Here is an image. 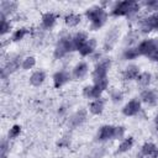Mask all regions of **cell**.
<instances>
[{
  "label": "cell",
  "mask_w": 158,
  "mask_h": 158,
  "mask_svg": "<svg viewBox=\"0 0 158 158\" xmlns=\"http://www.w3.org/2000/svg\"><path fill=\"white\" fill-rule=\"evenodd\" d=\"M86 17L90 20L91 28L96 30L104 25L106 20V12L100 7H91L86 11Z\"/></svg>",
  "instance_id": "6da1fadb"
},
{
  "label": "cell",
  "mask_w": 158,
  "mask_h": 158,
  "mask_svg": "<svg viewBox=\"0 0 158 158\" xmlns=\"http://www.w3.org/2000/svg\"><path fill=\"white\" fill-rule=\"evenodd\" d=\"M73 49H75L74 43H73V37H65L58 42L56 51H54V56L56 58H62Z\"/></svg>",
  "instance_id": "7a4b0ae2"
},
{
  "label": "cell",
  "mask_w": 158,
  "mask_h": 158,
  "mask_svg": "<svg viewBox=\"0 0 158 158\" xmlns=\"http://www.w3.org/2000/svg\"><path fill=\"white\" fill-rule=\"evenodd\" d=\"M138 9V5L136 4V2H133V1H121V2H118L115 7H114V15H118V16H121V15H130V14H132V12H135L136 10Z\"/></svg>",
  "instance_id": "3957f363"
},
{
  "label": "cell",
  "mask_w": 158,
  "mask_h": 158,
  "mask_svg": "<svg viewBox=\"0 0 158 158\" xmlns=\"http://www.w3.org/2000/svg\"><path fill=\"white\" fill-rule=\"evenodd\" d=\"M138 51H139V54H144V56H152L157 48H158V41L156 38H152V40H146L143 41L138 47Z\"/></svg>",
  "instance_id": "277c9868"
},
{
  "label": "cell",
  "mask_w": 158,
  "mask_h": 158,
  "mask_svg": "<svg viewBox=\"0 0 158 158\" xmlns=\"http://www.w3.org/2000/svg\"><path fill=\"white\" fill-rule=\"evenodd\" d=\"M141 158H157L158 157V148L153 143H146L142 147V151L139 153Z\"/></svg>",
  "instance_id": "5b68a950"
},
{
  "label": "cell",
  "mask_w": 158,
  "mask_h": 158,
  "mask_svg": "<svg viewBox=\"0 0 158 158\" xmlns=\"http://www.w3.org/2000/svg\"><path fill=\"white\" fill-rule=\"evenodd\" d=\"M139 110H141V104H139V101L136 100V99H133V100L128 101V102L125 105V107H123V114H125L126 116H133V115H137V114L139 112Z\"/></svg>",
  "instance_id": "8992f818"
},
{
  "label": "cell",
  "mask_w": 158,
  "mask_h": 158,
  "mask_svg": "<svg viewBox=\"0 0 158 158\" xmlns=\"http://www.w3.org/2000/svg\"><path fill=\"white\" fill-rule=\"evenodd\" d=\"M114 130H115L114 126H109V125L102 126L99 131V135H98L99 139L100 141H106V139L114 138Z\"/></svg>",
  "instance_id": "52a82bcc"
},
{
  "label": "cell",
  "mask_w": 158,
  "mask_h": 158,
  "mask_svg": "<svg viewBox=\"0 0 158 158\" xmlns=\"http://www.w3.org/2000/svg\"><path fill=\"white\" fill-rule=\"evenodd\" d=\"M69 80V74L64 70H60V72H57L53 77V81H54V86L56 88H59L62 85H64L67 81Z\"/></svg>",
  "instance_id": "ba28073f"
},
{
  "label": "cell",
  "mask_w": 158,
  "mask_h": 158,
  "mask_svg": "<svg viewBox=\"0 0 158 158\" xmlns=\"http://www.w3.org/2000/svg\"><path fill=\"white\" fill-rule=\"evenodd\" d=\"M101 93H102V90L99 86H96L95 84L90 85V86H86L84 89V95L86 98H89V99H99Z\"/></svg>",
  "instance_id": "9c48e42d"
},
{
  "label": "cell",
  "mask_w": 158,
  "mask_h": 158,
  "mask_svg": "<svg viewBox=\"0 0 158 158\" xmlns=\"http://www.w3.org/2000/svg\"><path fill=\"white\" fill-rule=\"evenodd\" d=\"M95 46H96L95 40H94V38H90V40H88V41L79 48V52H80L81 56H88V54H90V53L94 52Z\"/></svg>",
  "instance_id": "30bf717a"
},
{
  "label": "cell",
  "mask_w": 158,
  "mask_h": 158,
  "mask_svg": "<svg viewBox=\"0 0 158 158\" xmlns=\"http://www.w3.org/2000/svg\"><path fill=\"white\" fill-rule=\"evenodd\" d=\"M141 99L143 102H146L147 105H154L157 102V94L153 90H144L141 94Z\"/></svg>",
  "instance_id": "8fae6325"
},
{
  "label": "cell",
  "mask_w": 158,
  "mask_h": 158,
  "mask_svg": "<svg viewBox=\"0 0 158 158\" xmlns=\"http://www.w3.org/2000/svg\"><path fill=\"white\" fill-rule=\"evenodd\" d=\"M86 73H88V64L86 63H79V64H77L75 68H74V70H73V75L77 79L84 78L86 75Z\"/></svg>",
  "instance_id": "7c38bea8"
},
{
  "label": "cell",
  "mask_w": 158,
  "mask_h": 158,
  "mask_svg": "<svg viewBox=\"0 0 158 158\" xmlns=\"http://www.w3.org/2000/svg\"><path fill=\"white\" fill-rule=\"evenodd\" d=\"M104 104H105L104 99H101V98L95 99V100L90 104V111H91L93 114H95V115L101 114L102 110H104Z\"/></svg>",
  "instance_id": "4fadbf2b"
},
{
  "label": "cell",
  "mask_w": 158,
  "mask_h": 158,
  "mask_svg": "<svg viewBox=\"0 0 158 158\" xmlns=\"http://www.w3.org/2000/svg\"><path fill=\"white\" fill-rule=\"evenodd\" d=\"M44 78H46L44 73H43L42 70H37V72H35V73L31 75L30 81H31L32 85H35V86H40V85L43 83Z\"/></svg>",
  "instance_id": "5bb4252c"
},
{
  "label": "cell",
  "mask_w": 158,
  "mask_h": 158,
  "mask_svg": "<svg viewBox=\"0 0 158 158\" xmlns=\"http://www.w3.org/2000/svg\"><path fill=\"white\" fill-rule=\"evenodd\" d=\"M85 118H86V111H85V110H79V111L72 117V126H73V127L79 126Z\"/></svg>",
  "instance_id": "9a60e30c"
},
{
  "label": "cell",
  "mask_w": 158,
  "mask_h": 158,
  "mask_svg": "<svg viewBox=\"0 0 158 158\" xmlns=\"http://www.w3.org/2000/svg\"><path fill=\"white\" fill-rule=\"evenodd\" d=\"M88 41V37H86V35L85 33H83V32H79V33H77L74 37H73V43H74V47H75V49H79L85 42Z\"/></svg>",
  "instance_id": "2e32d148"
},
{
  "label": "cell",
  "mask_w": 158,
  "mask_h": 158,
  "mask_svg": "<svg viewBox=\"0 0 158 158\" xmlns=\"http://www.w3.org/2000/svg\"><path fill=\"white\" fill-rule=\"evenodd\" d=\"M1 15H6L9 12H12L14 10H16V4L14 1H2L1 2Z\"/></svg>",
  "instance_id": "e0dca14e"
},
{
  "label": "cell",
  "mask_w": 158,
  "mask_h": 158,
  "mask_svg": "<svg viewBox=\"0 0 158 158\" xmlns=\"http://www.w3.org/2000/svg\"><path fill=\"white\" fill-rule=\"evenodd\" d=\"M54 22H56V16L53 14L48 12V14L43 15V17H42V25H43V27L51 28L54 25Z\"/></svg>",
  "instance_id": "ac0fdd59"
},
{
  "label": "cell",
  "mask_w": 158,
  "mask_h": 158,
  "mask_svg": "<svg viewBox=\"0 0 158 158\" xmlns=\"http://www.w3.org/2000/svg\"><path fill=\"white\" fill-rule=\"evenodd\" d=\"M138 68L136 67V65H130V67H127L126 68V70H125V78L126 79H128V80H131V79H136V78H138Z\"/></svg>",
  "instance_id": "d6986e66"
},
{
  "label": "cell",
  "mask_w": 158,
  "mask_h": 158,
  "mask_svg": "<svg viewBox=\"0 0 158 158\" xmlns=\"http://www.w3.org/2000/svg\"><path fill=\"white\" fill-rule=\"evenodd\" d=\"M133 146V138L132 137H128V138H125L120 146H118V152H127L128 149H131Z\"/></svg>",
  "instance_id": "ffe728a7"
},
{
  "label": "cell",
  "mask_w": 158,
  "mask_h": 158,
  "mask_svg": "<svg viewBox=\"0 0 158 158\" xmlns=\"http://www.w3.org/2000/svg\"><path fill=\"white\" fill-rule=\"evenodd\" d=\"M65 22L68 26H77L80 22V16L75 15V14H70L65 17Z\"/></svg>",
  "instance_id": "44dd1931"
},
{
  "label": "cell",
  "mask_w": 158,
  "mask_h": 158,
  "mask_svg": "<svg viewBox=\"0 0 158 158\" xmlns=\"http://www.w3.org/2000/svg\"><path fill=\"white\" fill-rule=\"evenodd\" d=\"M137 80H138L139 85L147 86V85L149 84V81H151V74L147 73V72H144V73H142V74L138 75V79H137Z\"/></svg>",
  "instance_id": "7402d4cb"
},
{
  "label": "cell",
  "mask_w": 158,
  "mask_h": 158,
  "mask_svg": "<svg viewBox=\"0 0 158 158\" xmlns=\"http://www.w3.org/2000/svg\"><path fill=\"white\" fill-rule=\"evenodd\" d=\"M123 56L126 59H133V58L139 56V51H138V48H128L125 51Z\"/></svg>",
  "instance_id": "603a6c76"
},
{
  "label": "cell",
  "mask_w": 158,
  "mask_h": 158,
  "mask_svg": "<svg viewBox=\"0 0 158 158\" xmlns=\"http://www.w3.org/2000/svg\"><path fill=\"white\" fill-rule=\"evenodd\" d=\"M35 63H36V60H35L33 57H27V58H25L22 60V64L21 65H22L23 69H30V68H32L35 65Z\"/></svg>",
  "instance_id": "cb8c5ba5"
},
{
  "label": "cell",
  "mask_w": 158,
  "mask_h": 158,
  "mask_svg": "<svg viewBox=\"0 0 158 158\" xmlns=\"http://www.w3.org/2000/svg\"><path fill=\"white\" fill-rule=\"evenodd\" d=\"M26 32H27V31H26L25 28H19V30H16L15 33L12 35V41H20V40H22V38L25 37Z\"/></svg>",
  "instance_id": "d4e9b609"
},
{
  "label": "cell",
  "mask_w": 158,
  "mask_h": 158,
  "mask_svg": "<svg viewBox=\"0 0 158 158\" xmlns=\"http://www.w3.org/2000/svg\"><path fill=\"white\" fill-rule=\"evenodd\" d=\"M116 38H117V35H116L114 31H112V32H110V33H109V36H107V38H106V42H105V47H106V48H107V47L110 48V47H111V46L115 43Z\"/></svg>",
  "instance_id": "484cf974"
},
{
  "label": "cell",
  "mask_w": 158,
  "mask_h": 158,
  "mask_svg": "<svg viewBox=\"0 0 158 158\" xmlns=\"http://www.w3.org/2000/svg\"><path fill=\"white\" fill-rule=\"evenodd\" d=\"M20 131H21V127H20L19 125L12 126V127L10 128V131H9V137H10V138H15V137H17V136L20 135Z\"/></svg>",
  "instance_id": "4316f807"
},
{
  "label": "cell",
  "mask_w": 158,
  "mask_h": 158,
  "mask_svg": "<svg viewBox=\"0 0 158 158\" xmlns=\"http://www.w3.org/2000/svg\"><path fill=\"white\" fill-rule=\"evenodd\" d=\"M19 65H20V62L17 59H12V60L9 62L6 69H7V72H14V70H16L19 68Z\"/></svg>",
  "instance_id": "83f0119b"
},
{
  "label": "cell",
  "mask_w": 158,
  "mask_h": 158,
  "mask_svg": "<svg viewBox=\"0 0 158 158\" xmlns=\"http://www.w3.org/2000/svg\"><path fill=\"white\" fill-rule=\"evenodd\" d=\"M125 135V128L123 127H115L114 130V138L116 139H121Z\"/></svg>",
  "instance_id": "f1b7e54d"
},
{
  "label": "cell",
  "mask_w": 158,
  "mask_h": 158,
  "mask_svg": "<svg viewBox=\"0 0 158 158\" xmlns=\"http://www.w3.org/2000/svg\"><path fill=\"white\" fill-rule=\"evenodd\" d=\"M1 33L4 35V33H6L7 31H9V28H10V23L6 21V19H5V16L4 15H1Z\"/></svg>",
  "instance_id": "f546056e"
},
{
  "label": "cell",
  "mask_w": 158,
  "mask_h": 158,
  "mask_svg": "<svg viewBox=\"0 0 158 158\" xmlns=\"http://www.w3.org/2000/svg\"><path fill=\"white\" fill-rule=\"evenodd\" d=\"M112 99H114L115 101H117V100H121V94H120L118 91H115V93L112 94Z\"/></svg>",
  "instance_id": "4dcf8cb0"
},
{
  "label": "cell",
  "mask_w": 158,
  "mask_h": 158,
  "mask_svg": "<svg viewBox=\"0 0 158 158\" xmlns=\"http://www.w3.org/2000/svg\"><path fill=\"white\" fill-rule=\"evenodd\" d=\"M7 151V146H6V142H2V146H1V153H2V157H5V153Z\"/></svg>",
  "instance_id": "1f68e13d"
},
{
  "label": "cell",
  "mask_w": 158,
  "mask_h": 158,
  "mask_svg": "<svg viewBox=\"0 0 158 158\" xmlns=\"http://www.w3.org/2000/svg\"><path fill=\"white\" fill-rule=\"evenodd\" d=\"M151 58H152L153 60H158V48H157V51L151 56Z\"/></svg>",
  "instance_id": "d6a6232c"
},
{
  "label": "cell",
  "mask_w": 158,
  "mask_h": 158,
  "mask_svg": "<svg viewBox=\"0 0 158 158\" xmlns=\"http://www.w3.org/2000/svg\"><path fill=\"white\" fill-rule=\"evenodd\" d=\"M156 122L158 123V115H157V117H156Z\"/></svg>",
  "instance_id": "836d02e7"
}]
</instances>
